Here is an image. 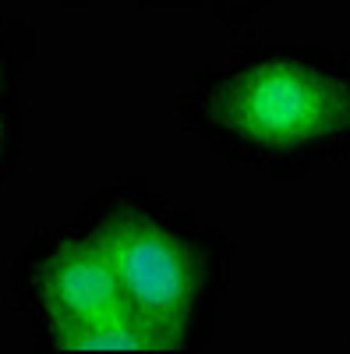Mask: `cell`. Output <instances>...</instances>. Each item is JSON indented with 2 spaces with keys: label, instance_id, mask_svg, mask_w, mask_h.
<instances>
[{
  "label": "cell",
  "instance_id": "3957f363",
  "mask_svg": "<svg viewBox=\"0 0 350 354\" xmlns=\"http://www.w3.org/2000/svg\"><path fill=\"white\" fill-rule=\"evenodd\" d=\"M39 301L53 326L131 308L110 259L96 241L61 245L39 266Z\"/></svg>",
  "mask_w": 350,
  "mask_h": 354
},
{
  "label": "cell",
  "instance_id": "6da1fadb",
  "mask_svg": "<svg viewBox=\"0 0 350 354\" xmlns=\"http://www.w3.org/2000/svg\"><path fill=\"white\" fill-rule=\"evenodd\" d=\"M213 113L241 142L301 149L350 124V88L308 64L262 61L220 88Z\"/></svg>",
  "mask_w": 350,
  "mask_h": 354
},
{
  "label": "cell",
  "instance_id": "7a4b0ae2",
  "mask_svg": "<svg viewBox=\"0 0 350 354\" xmlns=\"http://www.w3.org/2000/svg\"><path fill=\"white\" fill-rule=\"evenodd\" d=\"M93 241L110 259L128 305L181 347L198 298V266L188 245L145 216H110Z\"/></svg>",
  "mask_w": 350,
  "mask_h": 354
},
{
  "label": "cell",
  "instance_id": "5b68a950",
  "mask_svg": "<svg viewBox=\"0 0 350 354\" xmlns=\"http://www.w3.org/2000/svg\"><path fill=\"white\" fill-rule=\"evenodd\" d=\"M0 138H4V117H0Z\"/></svg>",
  "mask_w": 350,
  "mask_h": 354
},
{
  "label": "cell",
  "instance_id": "277c9868",
  "mask_svg": "<svg viewBox=\"0 0 350 354\" xmlns=\"http://www.w3.org/2000/svg\"><path fill=\"white\" fill-rule=\"evenodd\" d=\"M53 344L71 354H89V351H173V344L159 326H153L145 315L135 308H117L96 319L81 322H57Z\"/></svg>",
  "mask_w": 350,
  "mask_h": 354
}]
</instances>
